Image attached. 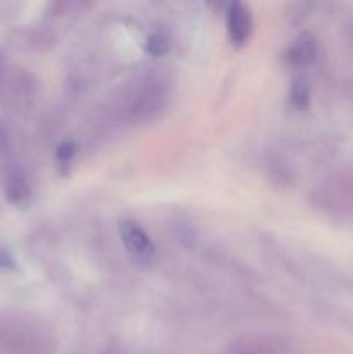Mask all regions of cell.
Masks as SVG:
<instances>
[{"label": "cell", "mask_w": 353, "mask_h": 354, "mask_svg": "<svg viewBox=\"0 0 353 354\" xmlns=\"http://www.w3.org/2000/svg\"><path fill=\"white\" fill-rule=\"evenodd\" d=\"M315 54H317V38L308 33V31H305V33L298 35L294 38L289 52H287V59H289L291 64L305 66L314 61Z\"/></svg>", "instance_id": "obj_3"}, {"label": "cell", "mask_w": 353, "mask_h": 354, "mask_svg": "<svg viewBox=\"0 0 353 354\" xmlns=\"http://www.w3.org/2000/svg\"><path fill=\"white\" fill-rule=\"evenodd\" d=\"M168 38L161 33H154L147 38V52L152 55H163L168 50Z\"/></svg>", "instance_id": "obj_4"}, {"label": "cell", "mask_w": 353, "mask_h": 354, "mask_svg": "<svg viewBox=\"0 0 353 354\" xmlns=\"http://www.w3.org/2000/svg\"><path fill=\"white\" fill-rule=\"evenodd\" d=\"M228 38L234 45H244L253 31L251 12L242 3H232L227 10Z\"/></svg>", "instance_id": "obj_2"}, {"label": "cell", "mask_w": 353, "mask_h": 354, "mask_svg": "<svg viewBox=\"0 0 353 354\" xmlns=\"http://www.w3.org/2000/svg\"><path fill=\"white\" fill-rule=\"evenodd\" d=\"M120 235L128 256L135 263L147 265V263L152 261L154 245H152L151 239H149V235L145 234L141 225L132 220H123L120 223Z\"/></svg>", "instance_id": "obj_1"}]
</instances>
